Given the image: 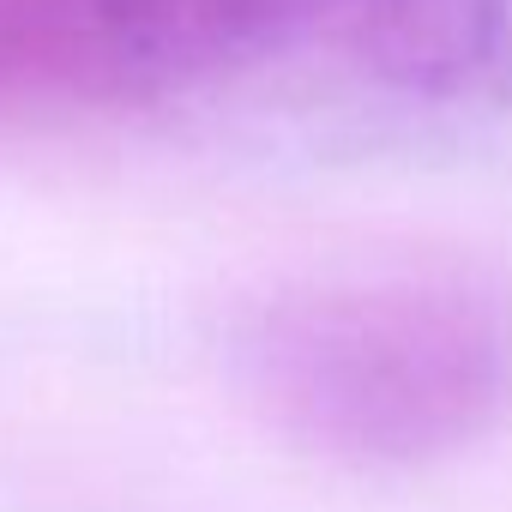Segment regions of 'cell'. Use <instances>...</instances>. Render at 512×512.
<instances>
[{
    "label": "cell",
    "instance_id": "cell-2",
    "mask_svg": "<svg viewBox=\"0 0 512 512\" xmlns=\"http://www.w3.org/2000/svg\"><path fill=\"white\" fill-rule=\"evenodd\" d=\"M0 97L109 103L85 0H0Z\"/></svg>",
    "mask_w": 512,
    "mask_h": 512
},
{
    "label": "cell",
    "instance_id": "cell-1",
    "mask_svg": "<svg viewBox=\"0 0 512 512\" xmlns=\"http://www.w3.org/2000/svg\"><path fill=\"white\" fill-rule=\"evenodd\" d=\"M241 380L302 446L344 464H434L512 398V308L452 266L296 284L241 332Z\"/></svg>",
    "mask_w": 512,
    "mask_h": 512
}]
</instances>
